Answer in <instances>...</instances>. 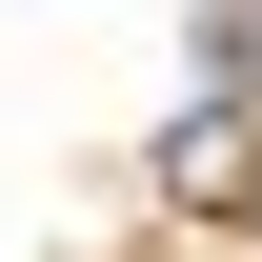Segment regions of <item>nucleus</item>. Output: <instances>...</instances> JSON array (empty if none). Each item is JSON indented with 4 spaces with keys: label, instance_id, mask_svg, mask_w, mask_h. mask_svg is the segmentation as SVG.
Instances as JSON below:
<instances>
[{
    "label": "nucleus",
    "instance_id": "2",
    "mask_svg": "<svg viewBox=\"0 0 262 262\" xmlns=\"http://www.w3.org/2000/svg\"><path fill=\"white\" fill-rule=\"evenodd\" d=\"M242 262H262V202H242Z\"/></svg>",
    "mask_w": 262,
    "mask_h": 262
},
{
    "label": "nucleus",
    "instance_id": "1",
    "mask_svg": "<svg viewBox=\"0 0 262 262\" xmlns=\"http://www.w3.org/2000/svg\"><path fill=\"white\" fill-rule=\"evenodd\" d=\"M162 202H262V101H222V121L162 141Z\"/></svg>",
    "mask_w": 262,
    "mask_h": 262
}]
</instances>
